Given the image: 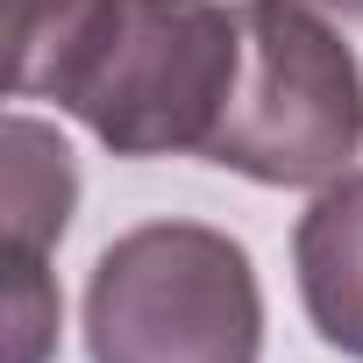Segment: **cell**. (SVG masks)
I'll list each match as a JSON object with an SVG mask.
<instances>
[{
	"mask_svg": "<svg viewBox=\"0 0 363 363\" xmlns=\"http://www.w3.org/2000/svg\"><path fill=\"white\" fill-rule=\"evenodd\" d=\"M313 8L342 29V43L356 50V65H363V0H313Z\"/></svg>",
	"mask_w": 363,
	"mask_h": 363,
	"instance_id": "8",
	"label": "cell"
},
{
	"mask_svg": "<svg viewBox=\"0 0 363 363\" xmlns=\"http://www.w3.org/2000/svg\"><path fill=\"white\" fill-rule=\"evenodd\" d=\"M363 150V65L313 0H242V79L207 143L257 186H328Z\"/></svg>",
	"mask_w": 363,
	"mask_h": 363,
	"instance_id": "3",
	"label": "cell"
},
{
	"mask_svg": "<svg viewBox=\"0 0 363 363\" xmlns=\"http://www.w3.org/2000/svg\"><path fill=\"white\" fill-rule=\"evenodd\" d=\"M242 79V8L221 0H114V22L65 107L114 157H186L221 135Z\"/></svg>",
	"mask_w": 363,
	"mask_h": 363,
	"instance_id": "2",
	"label": "cell"
},
{
	"mask_svg": "<svg viewBox=\"0 0 363 363\" xmlns=\"http://www.w3.org/2000/svg\"><path fill=\"white\" fill-rule=\"evenodd\" d=\"M0 143H8V257H50L79 207V164L36 114H8Z\"/></svg>",
	"mask_w": 363,
	"mask_h": 363,
	"instance_id": "6",
	"label": "cell"
},
{
	"mask_svg": "<svg viewBox=\"0 0 363 363\" xmlns=\"http://www.w3.org/2000/svg\"><path fill=\"white\" fill-rule=\"evenodd\" d=\"M107 22H114V0H15V15H8V93L65 107V93L86 72Z\"/></svg>",
	"mask_w": 363,
	"mask_h": 363,
	"instance_id": "5",
	"label": "cell"
},
{
	"mask_svg": "<svg viewBox=\"0 0 363 363\" xmlns=\"http://www.w3.org/2000/svg\"><path fill=\"white\" fill-rule=\"evenodd\" d=\"M57 349V285L43 257H8V363H43Z\"/></svg>",
	"mask_w": 363,
	"mask_h": 363,
	"instance_id": "7",
	"label": "cell"
},
{
	"mask_svg": "<svg viewBox=\"0 0 363 363\" xmlns=\"http://www.w3.org/2000/svg\"><path fill=\"white\" fill-rule=\"evenodd\" d=\"M292 271L313 335L363 363V171H342L313 193L292 228Z\"/></svg>",
	"mask_w": 363,
	"mask_h": 363,
	"instance_id": "4",
	"label": "cell"
},
{
	"mask_svg": "<svg viewBox=\"0 0 363 363\" xmlns=\"http://www.w3.org/2000/svg\"><path fill=\"white\" fill-rule=\"evenodd\" d=\"M93 363H257L264 292L228 228L143 221L114 235L86 285Z\"/></svg>",
	"mask_w": 363,
	"mask_h": 363,
	"instance_id": "1",
	"label": "cell"
}]
</instances>
